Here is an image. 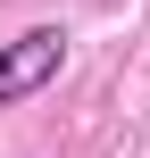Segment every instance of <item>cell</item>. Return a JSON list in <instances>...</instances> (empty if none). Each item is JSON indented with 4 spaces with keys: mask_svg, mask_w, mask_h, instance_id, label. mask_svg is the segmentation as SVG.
I'll return each mask as SVG.
<instances>
[{
    "mask_svg": "<svg viewBox=\"0 0 150 158\" xmlns=\"http://www.w3.org/2000/svg\"><path fill=\"white\" fill-rule=\"evenodd\" d=\"M58 67H67V33H58V25H33V33L0 42V108L33 100V92H42Z\"/></svg>",
    "mask_w": 150,
    "mask_h": 158,
    "instance_id": "6da1fadb",
    "label": "cell"
}]
</instances>
